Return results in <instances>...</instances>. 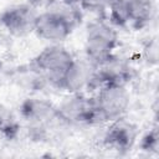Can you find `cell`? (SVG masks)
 <instances>
[{"instance_id": "cell-16", "label": "cell", "mask_w": 159, "mask_h": 159, "mask_svg": "<svg viewBox=\"0 0 159 159\" xmlns=\"http://www.w3.org/2000/svg\"><path fill=\"white\" fill-rule=\"evenodd\" d=\"M60 0H26V2L29 5H31L34 9H36L37 11H42V10H48L52 6H55Z\"/></svg>"}, {"instance_id": "cell-14", "label": "cell", "mask_w": 159, "mask_h": 159, "mask_svg": "<svg viewBox=\"0 0 159 159\" xmlns=\"http://www.w3.org/2000/svg\"><path fill=\"white\" fill-rule=\"evenodd\" d=\"M113 0H81L80 7L82 11L102 15L106 14Z\"/></svg>"}, {"instance_id": "cell-17", "label": "cell", "mask_w": 159, "mask_h": 159, "mask_svg": "<svg viewBox=\"0 0 159 159\" xmlns=\"http://www.w3.org/2000/svg\"><path fill=\"white\" fill-rule=\"evenodd\" d=\"M62 4H66V5H72V6H80V2L81 0H60Z\"/></svg>"}, {"instance_id": "cell-5", "label": "cell", "mask_w": 159, "mask_h": 159, "mask_svg": "<svg viewBox=\"0 0 159 159\" xmlns=\"http://www.w3.org/2000/svg\"><path fill=\"white\" fill-rule=\"evenodd\" d=\"M92 97L104 124L125 116L130 106V93L125 84H101Z\"/></svg>"}, {"instance_id": "cell-10", "label": "cell", "mask_w": 159, "mask_h": 159, "mask_svg": "<svg viewBox=\"0 0 159 159\" xmlns=\"http://www.w3.org/2000/svg\"><path fill=\"white\" fill-rule=\"evenodd\" d=\"M133 76L132 66L117 53L94 65V89L106 83L128 84Z\"/></svg>"}, {"instance_id": "cell-4", "label": "cell", "mask_w": 159, "mask_h": 159, "mask_svg": "<svg viewBox=\"0 0 159 159\" xmlns=\"http://www.w3.org/2000/svg\"><path fill=\"white\" fill-rule=\"evenodd\" d=\"M72 52L62 43H48L30 62L47 81L48 86L58 88L60 80L75 61Z\"/></svg>"}, {"instance_id": "cell-2", "label": "cell", "mask_w": 159, "mask_h": 159, "mask_svg": "<svg viewBox=\"0 0 159 159\" xmlns=\"http://www.w3.org/2000/svg\"><path fill=\"white\" fill-rule=\"evenodd\" d=\"M118 43L117 27L108 20L96 19L87 24L84 30V57L93 65L116 53Z\"/></svg>"}, {"instance_id": "cell-9", "label": "cell", "mask_w": 159, "mask_h": 159, "mask_svg": "<svg viewBox=\"0 0 159 159\" xmlns=\"http://www.w3.org/2000/svg\"><path fill=\"white\" fill-rule=\"evenodd\" d=\"M91 88H94V65L86 57L75 58L62 75L57 89L66 93H83Z\"/></svg>"}, {"instance_id": "cell-6", "label": "cell", "mask_w": 159, "mask_h": 159, "mask_svg": "<svg viewBox=\"0 0 159 159\" xmlns=\"http://www.w3.org/2000/svg\"><path fill=\"white\" fill-rule=\"evenodd\" d=\"M37 12L27 2L9 5L0 11V29L12 37H26L34 34Z\"/></svg>"}, {"instance_id": "cell-15", "label": "cell", "mask_w": 159, "mask_h": 159, "mask_svg": "<svg viewBox=\"0 0 159 159\" xmlns=\"http://www.w3.org/2000/svg\"><path fill=\"white\" fill-rule=\"evenodd\" d=\"M158 40L157 37L150 39L144 46H143V60L149 66H157L158 63Z\"/></svg>"}, {"instance_id": "cell-13", "label": "cell", "mask_w": 159, "mask_h": 159, "mask_svg": "<svg viewBox=\"0 0 159 159\" xmlns=\"http://www.w3.org/2000/svg\"><path fill=\"white\" fill-rule=\"evenodd\" d=\"M139 149L148 154H157L159 152V132L157 125L148 129L140 137Z\"/></svg>"}, {"instance_id": "cell-3", "label": "cell", "mask_w": 159, "mask_h": 159, "mask_svg": "<svg viewBox=\"0 0 159 159\" xmlns=\"http://www.w3.org/2000/svg\"><path fill=\"white\" fill-rule=\"evenodd\" d=\"M57 119L63 125H102L104 124L92 96L83 93H67L56 104Z\"/></svg>"}, {"instance_id": "cell-8", "label": "cell", "mask_w": 159, "mask_h": 159, "mask_svg": "<svg viewBox=\"0 0 159 159\" xmlns=\"http://www.w3.org/2000/svg\"><path fill=\"white\" fill-rule=\"evenodd\" d=\"M138 140V127L125 116L107 123L103 133V145L116 153L130 152Z\"/></svg>"}, {"instance_id": "cell-1", "label": "cell", "mask_w": 159, "mask_h": 159, "mask_svg": "<svg viewBox=\"0 0 159 159\" xmlns=\"http://www.w3.org/2000/svg\"><path fill=\"white\" fill-rule=\"evenodd\" d=\"M81 11L80 6L66 5L58 1L51 9L37 12L34 34L48 43H62L72 35L77 15Z\"/></svg>"}, {"instance_id": "cell-7", "label": "cell", "mask_w": 159, "mask_h": 159, "mask_svg": "<svg viewBox=\"0 0 159 159\" xmlns=\"http://www.w3.org/2000/svg\"><path fill=\"white\" fill-rule=\"evenodd\" d=\"M17 114L29 125L52 127L55 123H60L56 104L40 94H30L24 98L19 103Z\"/></svg>"}, {"instance_id": "cell-12", "label": "cell", "mask_w": 159, "mask_h": 159, "mask_svg": "<svg viewBox=\"0 0 159 159\" xmlns=\"http://www.w3.org/2000/svg\"><path fill=\"white\" fill-rule=\"evenodd\" d=\"M22 125L19 114L0 102V135L5 139H15L21 133Z\"/></svg>"}, {"instance_id": "cell-18", "label": "cell", "mask_w": 159, "mask_h": 159, "mask_svg": "<svg viewBox=\"0 0 159 159\" xmlns=\"http://www.w3.org/2000/svg\"><path fill=\"white\" fill-rule=\"evenodd\" d=\"M2 70H4V63H2V61L0 60V73L2 72Z\"/></svg>"}, {"instance_id": "cell-11", "label": "cell", "mask_w": 159, "mask_h": 159, "mask_svg": "<svg viewBox=\"0 0 159 159\" xmlns=\"http://www.w3.org/2000/svg\"><path fill=\"white\" fill-rule=\"evenodd\" d=\"M144 0H113L107 14L108 21L114 27L129 26L134 14Z\"/></svg>"}]
</instances>
